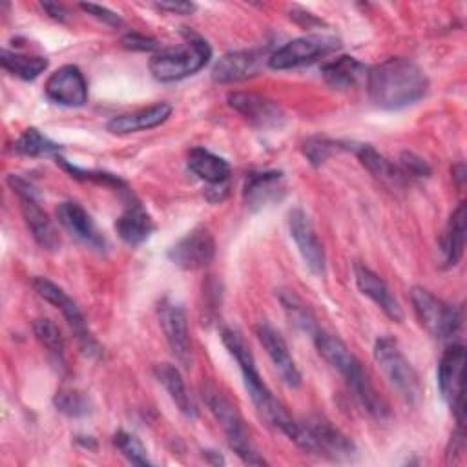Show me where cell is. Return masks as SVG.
I'll list each match as a JSON object with an SVG mask.
<instances>
[{"label":"cell","instance_id":"6da1fadb","mask_svg":"<svg viewBox=\"0 0 467 467\" xmlns=\"http://www.w3.org/2000/svg\"><path fill=\"white\" fill-rule=\"evenodd\" d=\"M367 89L376 106L400 109L423 99L429 78L410 58H387L367 71Z\"/></svg>","mask_w":467,"mask_h":467},{"label":"cell","instance_id":"8fae6325","mask_svg":"<svg viewBox=\"0 0 467 467\" xmlns=\"http://www.w3.org/2000/svg\"><path fill=\"white\" fill-rule=\"evenodd\" d=\"M463 365L465 348L462 343L449 345L438 363V387L445 403L454 412L458 425H463L465 405H463Z\"/></svg>","mask_w":467,"mask_h":467},{"label":"cell","instance_id":"b9f144b4","mask_svg":"<svg viewBox=\"0 0 467 467\" xmlns=\"http://www.w3.org/2000/svg\"><path fill=\"white\" fill-rule=\"evenodd\" d=\"M40 7L46 11L47 16H51L53 20H58V22H66L67 20V11L62 4L58 2H42Z\"/></svg>","mask_w":467,"mask_h":467},{"label":"cell","instance_id":"7bdbcfd3","mask_svg":"<svg viewBox=\"0 0 467 467\" xmlns=\"http://www.w3.org/2000/svg\"><path fill=\"white\" fill-rule=\"evenodd\" d=\"M202 456L206 458V462H210V463H213V465L224 463L223 456H219V452H215V451H202Z\"/></svg>","mask_w":467,"mask_h":467},{"label":"cell","instance_id":"74e56055","mask_svg":"<svg viewBox=\"0 0 467 467\" xmlns=\"http://www.w3.org/2000/svg\"><path fill=\"white\" fill-rule=\"evenodd\" d=\"M400 170L403 175H410L416 179H423L431 175V166L418 155L410 153V151H403L400 157Z\"/></svg>","mask_w":467,"mask_h":467},{"label":"cell","instance_id":"4fadbf2b","mask_svg":"<svg viewBox=\"0 0 467 467\" xmlns=\"http://www.w3.org/2000/svg\"><path fill=\"white\" fill-rule=\"evenodd\" d=\"M215 257V239L206 226L190 230L170 250L168 259L182 270H199L208 266Z\"/></svg>","mask_w":467,"mask_h":467},{"label":"cell","instance_id":"8d00e7d4","mask_svg":"<svg viewBox=\"0 0 467 467\" xmlns=\"http://www.w3.org/2000/svg\"><path fill=\"white\" fill-rule=\"evenodd\" d=\"M339 150H347V144L345 142H334V140H328V139H323V137L308 139L303 146V151H305L306 159L314 166L323 164L328 157H332Z\"/></svg>","mask_w":467,"mask_h":467},{"label":"cell","instance_id":"d4e9b609","mask_svg":"<svg viewBox=\"0 0 467 467\" xmlns=\"http://www.w3.org/2000/svg\"><path fill=\"white\" fill-rule=\"evenodd\" d=\"M257 67L259 57L254 51H230L215 62L212 78L219 84H232L255 75Z\"/></svg>","mask_w":467,"mask_h":467},{"label":"cell","instance_id":"f1b7e54d","mask_svg":"<svg viewBox=\"0 0 467 467\" xmlns=\"http://www.w3.org/2000/svg\"><path fill=\"white\" fill-rule=\"evenodd\" d=\"M465 246V202H460L451 213L449 223L440 239V250L443 255L445 266H454Z\"/></svg>","mask_w":467,"mask_h":467},{"label":"cell","instance_id":"277c9868","mask_svg":"<svg viewBox=\"0 0 467 467\" xmlns=\"http://www.w3.org/2000/svg\"><path fill=\"white\" fill-rule=\"evenodd\" d=\"M210 58V44L204 38L192 35L181 46L157 51L150 60V71L159 82H175L201 71Z\"/></svg>","mask_w":467,"mask_h":467},{"label":"cell","instance_id":"e575fe53","mask_svg":"<svg viewBox=\"0 0 467 467\" xmlns=\"http://www.w3.org/2000/svg\"><path fill=\"white\" fill-rule=\"evenodd\" d=\"M113 445L120 451V454L133 465H151L148 458V451L142 445V441L126 431H119L113 436Z\"/></svg>","mask_w":467,"mask_h":467},{"label":"cell","instance_id":"f35d334b","mask_svg":"<svg viewBox=\"0 0 467 467\" xmlns=\"http://www.w3.org/2000/svg\"><path fill=\"white\" fill-rule=\"evenodd\" d=\"M80 9L86 11L88 15H91V16H95L97 20L111 26V27L122 26V18L115 11H111L108 7H102V5H97V4H80Z\"/></svg>","mask_w":467,"mask_h":467},{"label":"cell","instance_id":"44dd1931","mask_svg":"<svg viewBox=\"0 0 467 467\" xmlns=\"http://www.w3.org/2000/svg\"><path fill=\"white\" fill-rule=\"evenodd\" d=\"M354 277H356V285H358L359 292L365 294L367 297H370L389 319H392L396 323L403 321V310H401L398 299L392 296L390 288L378 274H374L365 265L358 263V265H354Z\"/></svg>","mask_w":467,"mask_h":467},{"label":"cell","instance_id":"cb8c5ba5","mask_svg":"<svg viewBox=\"0 0 467 467\" xmlns=\"http://www.w3.org/2000/svg\"><path fill=\"white\" fill-rule=\"evenodd\" d=\"M20 208H22L24 221H26L33 239L36 241V244L49 252L57 250L60 246L58 230L55 228V224L47 217V213L40 208L38 199H29V197L20 199Z\"/></svg>","mask_w":467,"mask_h":467},{"label":"cell","instance_id":"52a82bcc","mask_svg":"<svg viewBox=\"0 0 467 467\" xmlns=\"http://www.w3.org/2000/svg\"><path fill=\"white\" fill-rule=\"evenodd\" d=\"M374 359L385 374L390 387L407 401L416 403L421 398V383L409 363L405 354L401 352L398 341L390 336H381L374 343Z\"/></svg>","mask_w":467,"mask_h":467},{"label":"cell","instance_id":"d6986e66","mask_svg":"<svg viewBox=\"0 0 467 467\" xmlns=\"http://www.w3.org/2000/svg\"><path fill=\"white\" fill-rule=\"evenodd\" d=\"M285 175L281 171H255L244 181L243 201L250 210L257 212L279 202L285 197Z\"/></svg>","mask_w":467,"mask_h":467},{"label":"cell","instance_id":"2e32d148","mask_svg":"<svg viewBox=\"0 0 467 467\" xmlns=\"http://www.w3.org/2000/svg\"><path fill=\"white\" fill-rule=\"evenodd\" d=\"M46 97L66 108H80L88 102V82L82 71L73 66H62L49 75L44 86Z\"/></svg>","mask_w":467,"mask_h":467},{"label":"cell","instance_id":"484cf974","mask_svg":"<svg viewBox=\"0 0 467 467\" xmlns=\"http://www.w3.org/2000/svg\"><path fill=\"white\" fill-rule=\"evenodd\" d=\"M368 67L356 60L354 57L341 55L330 62H325L321 75L325 82L334 89H350L356 88L363 78H367Z\"/></svg>","mask_w":467,"mask_h":467},{"label":"cell","instance_id":"ab89813d","mask_svg":"<svg viewBox=\"0 0 467 467\" xmlns=\"http://www.w3.org/2000/svg\"><path fill=\"white\" fill-rule=\"evenodd\" d=\"M122 46L133 51H155L159 49V44L151 36H144L140 33H128L122 36Z\"/></svg>","mask_w":467,"mask_h":467},{"label":"cell","instance_id":"d590c367","mask_svg":"<svg viewBox=\"0 0 467 467\" xmlns=\"http://www.w3.org/2000/svg\"><path fill=\"white\" fill-rule=\"evenodd\" d=\"M57 162L75 179L78 181H91V182H97V184H104V186H113L117 190H126V182L122 179H119L117 175L113 173H108V171H95V170H82L78 166H73L69 162H66L62 157H57Z\"/></svg>","mask_w":467,"mask_h":467},{"label":"cell","instance_id":"9c48e42d","mask_svg":"<svg viewBox=\"0 0 467 467\" xmlns=\"http://www.w3.org/2000/svg\"><path fill=\"white\" fill-rule=\"evenodd\" d=\"M33 288L35 292L47 301L49 305H53L55 308H58L66 319V323L69 325L71 332L75 334L80 348L84 354L88 356H99L100 354V345L97 343V339L93 337V334L88 328L86 317L80 312L78 305L53 281L46 279V277H35L33 279Z\"/></svg>","mask_w":467,"mask_h":467},{"label":"cell","instance_id":"8992f818","mask_svg":"<svg viewBox=\"0 0 467 467\" xmlns=\"http://www.w3.org/2000/svg\"><path fill=\"white\" fill-rule=\"evenodd\" d=\"M292 441L305 452L330 460H350L356 452L354 441L321 416L297 421Z\"/></svg>","mask_w":467,"mask_h":467},{"label":"cell","instance_id":"4dcf8cb0","mask_svg":"<svg viewBox=\"0 0 467 467\" xmlns=\"http://www.w3.org/2000/svg\"><path fill=\"white\" fill-rule=\"evenodd\" d=\"M277 297H279V303H281L288 321L297 330H301V332H305L308 336H314L319 330L317 321H316L312 310L292 290H279Z\"/></svg>","mask_w":467,"mask_h":467},{"label":"cell","instance_id":"1f68e13d","mask_svg":"<svg viewBox=\"0 0 467 467\" xmlns=\"http://www.w3.org/2000/svg\"><path fill=\"white\" fill-rule=\"evenodd\" d=\"M15 150L27 157H58L62 151V146L49 137H46L36 128H27L15 142Z\"/></svg>","mask_w":467,"mask_h":467},{"label":"cell","instance_id":"7c38bea8","mask_svg":"<svg viewBox=\"0 0 467 467\" xmlns=\"http://www.w3.org/2000/svg\"><path fill=\"white\" fill-rule=\"evenodd\" d=\"M157 312L171 354L184 368H190L193 361V350L184 308L171 299H162L157 306Z\"/></svg>","mask_w":467,"mask_h":467},{"label":"cell","instance_id":"836d02e7","mask_svg":"<svg viewBox=\"0 0 467 467\" xmlns=\"http://www.w3.org/2000/svg\"><path fill=\"white\" fill-rule=\"evenodd\" d=\"M53 401H55V407L60 412H64L71 418H80V416H86V414L91 412L89 398L84 392L77 390V389H60V390H57Z\"/></svg>","mask_w":467,"mask_h":467},{"label":"cell","instance_id":"7a4b0ae2","mask_svg":"<svg viewBox=\"0 0 467 467\" xmlns=\"http://www.w3.org/2000/svg\"><path fill=\"white\" fill-rule=\"evenodd\" d=\"M221 339H223L226 350L237 361V365L241 368V374H243L244 387L248 390V396H250L252 403L255 405L257 412L261 414V418L268 425H272L274 429H277L279 432H283L285 436H288L292 440V436L296 432V427H297V420H294L286 412V409L277 401V398L272 394V390L261 379V374L255 367L254 354L248 348L243 336L237 330H234L230 327H224L221 330Z\"/></svg>","mask_w":467,"mask_h":467},{"label":"cell","instance_id":"3957f363","mask_svg":"<svg viewBox=\"0 0 467 467\" xmlns=\"http://www.w3.org/2000/svg\"><path fill=\"white\" fill-rule=\"evenodd\" d=\"M316 348L319 356L336 368L350 387L354 398L359 401V405L376 420H385L389 416V405L385 400L378 394L374 389L367 370L359 363V359L352 354V350L336 336L323 328H319L312 336Z\"/></svg>","mask_w":467,"mask_h":467},{"label":"cell","instance_id":"60d3db41","mask_svg":"<svg viewBox=\"0 0 467 467\" xmlns=\"http://www.w3.org/2000/svg\"><path fill=\"white\" fill-rule=\"evenodd\" d=\"M157 7L161 11H168L171 15H190V13H193L197 9V5L192 4V2H173V0L159 2Z\"/></svg>","mask_w":467,"mask_h":467},{"label":"cell","instance_id":"9a60e30c","mask_svg":"<svg viewBox=\"0 0 467 467\" xmlns=\"http://www.w3.org/2000/svg\"><path fill=\"white\" fill-rule=\"evenodd\" d=\"M226 100H228V106L235 109L241 117H244L250 124L263 130L279 128L286 117L283 108L275 100L257 93L234 91L226 97Z\"/></svg>","mask_w":467,"mask_h":467},{"label":"cell","instance_id":"ac0fdd59","mask_svg":"<svg viewBox=\"0 0 467 467\" xmlns=\"http://www.w3.org/2000/svg\"><path fill=\"white\" fill-rule=\"evenodd\" d=\"M255 336L259 343L263 345L265 352L268 354L274 368L277 370L283 383L290 389H297L301 385V372L288 350L286 341L283 336L266 321H259L255 325Z\"/></svg>","mask_w":467,"mask_h":467},{"label":"cell","instance_id":"e0dca14e","mask_svg":"<svg viewBox=\"0 0 467 467\" xmlns=\"http://www.w3.org/2000/svg\"><path fill=\"white\" fill-rule=\"evenodd\" d=\"M288 232L305 261L308 270L316 275L325 274V250L317 234L308 219V215L301 208H294L288 212Z\"/></svg>","mask_w":467,"mask_h":467},{"label":"cell","instance_id":"d6a6232c","mask_svg":"<svg viewBox=\"0 0 467 467\" xmlns=\"http://www.w3.org/2000/svg\"><path fill=\"white\" fill-rule=\"evenodd\" d=\"M33 332H35V337L38 339V343L47 350V354L51 358H55L57 361L64 359L66 343H64L60 328L51 319H46V317L35 319Z\"/></svg>","mask_w":467,"mask_h":467},{"label":"cell","instance_id":"30bf717a","mask_svg":"<svg viewBox=\"0 0 467 467\" xmlns=\"http://www.w3.org/2000/svg\"><path fill=\"white\" fill-rule=\"evenodd\" d=\"M339 47V40L330 35H305L297 36L279 49H275L270 58L268 66L272 69H292L305 64H312L319 58L328 57Z\"/></svg>","mask_w":467,"mask_h":467},{"label":"cell","instance_id":"ba28073f","mask_svg":"<svg viewBox=\"0 0 467 467\" xmlns=\"http://www.w3.org/2000/svg\"><path fill=\"white\" fill-rule=\"evenodd\" d=\"M412 310L420 321V325L434 337L447 339L452 337L462 327V310L441 301L429 290L421 286H414L410 290Z\"/></svg>","mask_w":467,"mask_h":467},{"label":"cell","instance_id":"f546056e","mask_svg":"<svg viewBox=\"0 0 467 467\" xmlns=\"http://www.w3.org/2000/svg\"><path fill=\"white\" fill-rule=\"evenodd\" d=\"M0 64L5 71H9L11 75L22 80H35L38 75L46 71L49 62L46 57H40V55H24V53L2 49Z\"/></svg>","mask_w":467,"mask_h":467},{"label":"cell","instance_id":"ffe728a7","mask_svg":"<svg viewBox=\"0 0 467 467\" xmlns=\"http://www.w3.org/2000/svg\"><path fill=\"white\" fill-rule=\"evenodd\" d=\"M57 219L64 226V230H67L80 243L95 250H104L108 246V241L102 235V232L97 228L95 221L78 202L75 201L60 202L57 208Z\"/></svg>","mask_w":467,"mask_h":467},{"label":"cell","instance_id":"603a6c76","mask_svg":"<svg viewBox=\"0 0 467 467\" xmlns=\"http://www.w3.org/2000/svg\"><path fill=\"white\" fill-rule=\"evenodd\" d=\"M115 230L126 244L137 246L151 235V232L155 230V223L150 213L137 201L131 199L122 213L117 217Z\"/></svg>","mask_w":467,"mask_h":467},{"label":"cell","instance_id":"4316f807","mask_svg":"<svg viewBox=\"0 0 467 467\" xmlns=\"http://www.w3.org/2000/svg\"><path fill=\"white\" fill-rule=\"evenodd\" d=\"M153 374H155L157 381L164 387V390L170 394V398L177 405V409L186 418H195L197 416V405H195L192 394L188 392L186 383H184L179 368L170 365V363H161L153 368Z\"/></svg>","mask_w":467,"mask_h":467},{"label":"cell","instance_id":"5bb4252c","mask_svg":"<svg viewBox=\"0 0 467 467\" xmlns=\"http://www.w3.org/2000/svg\"><path fill=\"white\" fill-rule=\"evenodd\" d=\"M188 168L193 175L210 184L208 199L212 202L226 197L230 188V164L223 157L197 146L188 153Z\"/></svg>","mask_w":467,"mask_h":467},{"label":"cell","instance_id":"7402d4cb","mask_svg":"<svg viewBox=\"0 0 467 467\" xmlns=\"http://www.w3.org/2000/svg\"><path fill=\"white\" fill-rule=\"evenodd\" d=\"M170 115H171V106L166 102H157L131 113L111 117L109 122L106 124V130L113 135H130L135 131L157 128L162 122H166Z\"/></svg>","mask_w":467,"mask_h":467},{"label":"cell","instance_id":"5b68a950","mask_svg":"<svg viewBox=\"0 0 467 467\" xmlns=\"http://www.w3.org/2000/svg\"><path fill=\"white\" fill-rule=\"evenodd\" d=\"M202 400L208 410L213 414V418L221 425V429L224 431L230 449L248 465H266V460L254 447L250 434L244 427V421L239 410L235 409V405L210 383L202 385Z\"/></svg>","mask_w":467,"mask_h":467},{"label":"cell","instance_id":"83f0119b","mask_svg":"<svg viewBox=\"0 0 467 467\" xmlns=\"http://www.w3.org/2000/svg\"><path fill=\"white\" fill-rule=\"evenodd\" d=\"M347 150H352L359 162L381 182L389 186H401L405 175L401 173L400 168H396L389 159H385L379 151H376L370 144H354L347 142Z\"/></svg>","mask_w":467,"mask_h":467}]
</instances>
